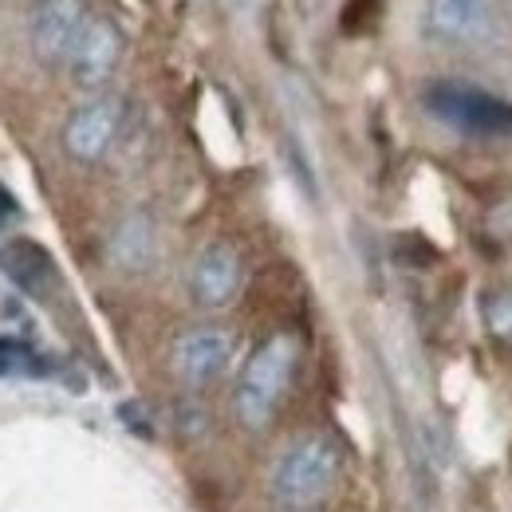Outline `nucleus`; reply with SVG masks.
Wrapping results in <instances>:
<instances>
[{"instance_id":"5","label":"nucleus","mask_w":512,"mask_h":512,"mask_svg":"<svg viewBox=\"0 0 512 512\" xmlns=\"http://www.w3.org/2000/svg\"><path fill=\"white\" fill-rule=\"evenodd\" d=\"M83 28H87L83 0H36L32 20H28V40H32L36 60L44 67L67 64V56L79 44Z\"/></svg>"},{"instance_id":"7","label":"nucleus","mask_w":512,"mask_h":512,"mask_svg":"<svg viewBox=\"0 0 512 512\" xmlns=\"http://www.w3.org/2000/svg\"><path fill=\"white\" fill-rule=\"evenodd\" d=\"M233 351L237 343L225 327H197L174 343V371L190 386H209L229 371Z\"/></svg>"},{"instance_id":"6","label":"nucleus","mask_w":512,"mask_h":512,"mask_svg":"<svg viewBox=\"0 0 512 512\" xmlns=\"http://www.w3.org/2000/svg\"><path fill=\"white\" fill-rule=\"evenodd\" d=\"M119 60H123V36H119V28L111 20H87L79 44L67 56L71 83L83 87V91H99L115 75Z\"/></svg>"},{"instance_id":"2","label":"nucleus","mask_w":512,"mask_h":512,"mask_svg":"<svg viewBox=\"0 0 512 512\" xmlns=\"http://www.w3.org/2000/svg\"><path fill=\"white\" fill-rule=\"evenodd\" d=\"M339 446L323 434H304L276 457L272 469V497L288 509H308L331 493L339 481Z\"/></svg>"},{"instance_id":"12","label":"nucleus","mask_w":512,"mask_h":512,"mask_svg":"<svg viewBox=\"0 0 512 512\" xmlns=\"http://www.w3.org/2000/svg\"><path fill=\"white\" fill-rule=\"evenodd\" d=\"M485 327H489L497 339L512 343V292H493V296L485 300Z\"/></svg>"},{"instance_id":"11","label":"nucleus","mask_w":512,"mask_h":512,"mask_svg":"<svg viewBox=\"0 0 512 512\" xmlns=\"http://www.w3.org/2000/svg\"><path fill=\"white\" fill-rule=\"evenodd\" d=\"M0 272L28 296H48L56 288V260L44 245L28 237H12L0 249Z\"/></svg>"},{"instance_id":"13","label":"nucleus","mask_w":512,"mask_h":512,"mask_svg":"<svg viewBox=\"0 0 512 512\" xmlns=\"http://www.w3.org/2000/svg\"><path fill=\"white\" fill-rule=\"evenodd\" d=\"M32 363L28 347L24 343H12V339H0V375H16Z\"/></svg>"},{"instance_id":"3","label":"nucleus","mask_w":512,"mask_h":512,"mask_svg":"<svg viewBox=\"0 0 512 512\" xmlns=\"http://www.w3.org/2000/svg\"><path fill=\"white\" fill-rule=\"evenodd\" d=\"M422 107L446 123L457 134H473V138H501L512 134V107L505 99L489 95L477 83L465 79H434L422 91Z\"/></svg>"},{"instance_id":"10","label":"nucleus","mask_w":512,"mask_h":512,"mask_svg":"<svg viewBox=\"0 0 512 512\" xmlns=\"http://www.w3.org/2000/svg\"><path fill=\"white\" fill-rule=\"evenodd\" d=\"M107 256H111V264H115L119 272H127V276L150 272L154 260H158V229H154V217L142 213V209L127 213V217L115 225L111 241H107Z\"/></svg>"},{"instance_id":"14","label":"nucleus","mask_w":512,"mask_h":512,"mask_svg":"<svg viewBox=\"0 0 512 512\" xmlns=\"http://www.w3.org/2000/svg\"><path fill=\"white\" fill-rule=\"evenodd\" d=\"M16 213H20L16 197H12V193H8L4 186H0V233H4L8 225H12V217H16Z\"/></svg>"},{"instance_id":"9","label":"nucleus","mask_w":512,"mask_h":512,"mask_svg":"<svg viewBox=\"0 0 512 512\" xmlns=\"http://www.w3.org/2000/svg\"><path fill=\"white\" fill-rule=\"evenodd\" d=\"M426 20L446 44H481L493 32V0H430Z\"/></svg>"},{"instance_id":"1","label":"nucleus","mask_w":512,"mask_h":512,"mask_svg":"<svg viewBox=\"0 0 512 512\" xmlns=\"http://www.w3.org/2000/svg\"><path fill=\"white\" fill-rule=\"evenodd\" d=\"M296 359H300V347L292 335H268L241 371L237 390H233V410H237V422L249 426V430H264L268 418L276 414L284 390L292 383V371H296Z\"/></svg>"},{"instance_id":"8","label":"nucleus","mask_w":512,"mask_h":512,"mask_svg":"<svg viewBox=\"0 0 512 512\" xmlns=\"http://www.w3.org/2000/svg\"><path fill=\"white\" fill-rule=\"evenodd\" d=\"M190 292L201 308H225L241 292V256L233 245L213 241L190 264Z\"/></svg>"},{"instance_id":"4","label":"nucleus","mask_w":512,"mask_h":512,"mask_svg":"<svg viewBox=\"0 0 512 512\" xmlns=\"http://www.w3.org/2000/svg\"><path fill=\"white\" fill-rule=\"evenodd\" d=\"M123 111H127V107H123L119 95H95V99H87V103L75 107L71 119H67L64 150L75 162H83V166L99 162V158L115 146V138H119V130H123Z\"/></svg>"}]
</instances>
